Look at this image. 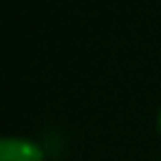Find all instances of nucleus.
Segmentation results:
<instances>
[{"label":"nucleus","instance_id":"obj_1","mask_svg":"<svg viewBox=\"0 0 161 161\" xmlns=\"http://www.w3.org/2000/svg\"><path fill=\"white\" fill-rule=\"evenodd\" d=\"M0 161H44V152L31 139L5 137L0 141Z\"/></svg>","mask_w":161,"mask_h":161},{"label":"nucleus","instance_id":"obj_2","mask_svg":"<svg viewBox=\"0 0 161 161\" xmlns=\"http://www.w3.org/2000/svg\"><path fill=\"white\" fill-rule=\"evenodd\" d=\"M159 130H161V113H159Z\"/></svg>","mask_w":161,"mask_h":161}]
</instances>
